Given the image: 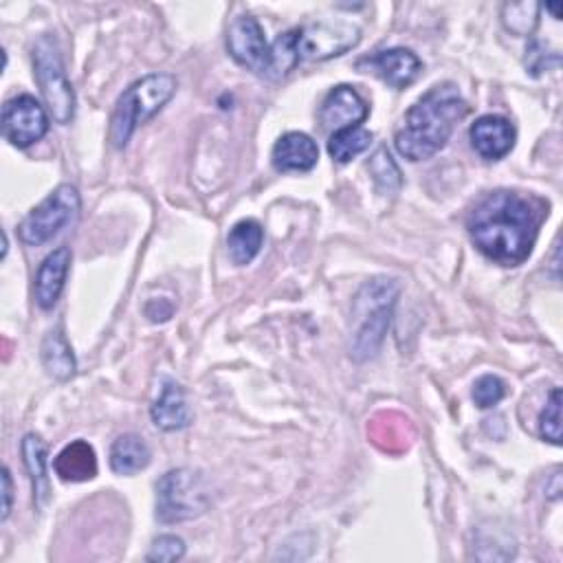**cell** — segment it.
Returning a JSON list of instances; mask_svg holds the SVG:
<instances>
[{
	"mask_svg": "<svg viewBox=\"0 0 563 563\" xmlns=\"http://www.w3.org/2000/svg\"><path fill=\"white\" fill-rule=\"evenodd\" d=\"M543 214L546 206L539 199L497 190L473 208L467 230L473 245L489 260L517 267L530 256Z\"/></svg>",
	"mask_w": 563,
	"mask_h": 563,
	"instance_id": "1",
	"label": "cell"
},
{
	"mask_svg": "<svg viewBox=\"0 0 563 563\" xmlns=\"http://www.w3.org/2000/svg\"><path fill=\"white\" fill-rule=\"evenodd\" d=\"M469 113L460 89L451 82L432 86L403 117L395 143L408 161H425L438 154Z\"/></svg>",
	"mask_w": 563,
	"mask_h": 563,
	"instance_id": "2",
	"label": "cell"
},
{
	"mask_svg": "<svg viewBox=\"0 0 563 563\" xmlns=\"http://www.w3.org/2000/svg\"><path fill=\"white\" fill-rule=\"evenodd\" d=\"M399 295L401 284L392 278H374L359 289L352 304L350 335V356L354 361H367L379 354Z\"/></svg>",
	"mask_w": 563,
	"mask_h": 563,
	"instance_id": "3",
	"label": "cell"
},
{
	"mask_svg": "<svg viewBox=\"0 0 563 563\" xmlns=\"http://www.w3.org/2000/svg\"><path fill=\"white\" fill-rule=\"evenodd\" d=\"M176 78L169 73H150L134 82L117 99L110 119V143L126 148L134 130L150 121L176 93Z\"/></svg>",
	"mask_w": 563,
	"mask_h": 563,
	"instance_id": "4",
	"label": "cell"
},
{
	"mask_svg": "<svg viewBox=\"0 0 563 563\" xmlns=\"http://www.w3.org/2000/svg\"><path fill=\"white\" fill-rule=\"evenodd\" d=\"M210 504V486L199 471L172 469L156 482V519L161 524L197 519Z\"/></svg>",
	"mask_w": 563,
	"mask_h": 563,
	"instance_id": "5",
	"label": "cell"
},
{
	"mask_svg": "<svg viewBox=\"0 0 563 563\" xmlns=\"http://www.w3.org/2000/svg\"><path fill=\"white\" fill-rule=\"evenodd\" d=\"M82 199L71 183L58 185L56 190L34 208L19 225V236L27 247H43L54 241L62 230L73 225L80 216Z\"/></svg>",
	"mask_w": 563,
	"mask_h": 563,
	"instance_id": "6",
	"label": "cell"
},
{
	"mask_svg": "<svg viewBox=\"0 0 563 563\" xmlns=\"http://www.w3.org/2000/svg\"><path fill=\"white\" fill-rule=\"evenodd\" d=\"M34 75L51 117L67 126L75 115V91L67 78L56 38L43 36L34 47Z\"/></svg>",
	"mask_w": 563,
	"mask_h": 563,
	"instance_id": "7",
	"label": "cell"
},
{
	"mask_svg": "<svg viewBox=\"0 0 563 563\" xmlns=\"http://www.w3.org/2000/svg\"><path fill=\"white\" fill-rule=\"evenodd\" d=\"M361 43V30L352 23H310L297 30V47L300 58L310 62H324L337 56H343L345 51L354 49Z\"/></svg>",
	"mask_w": 563,
	"mask_h": 563,
	"instance_id": "8",
	"label": "cell"
},
{
	"mask_svg": "<svg viewBox=\"0 0 563 563\" xmlns=\"http://www.w3.org/2000/svg\"><path fill=\"white\" fill-rule=\"evenodd\" d=\"M227 51L230 56L245 67L247 71L267 78L271 67V45L265 38L260 23L245 14L238 16L227 32Z\"/></svg>",
	"mask_w": 563,
	"mask_h": 563,
	"instance_id": "9",
	"label": "cell"
},
{
	"mask_svg": "<svg viewBox=\"0 0 563 563\" xmlns=\"http://www.w3.org/2000/svg\"><path fill=\"white\" fill-rule=\"evenodd\" d=\"M49 132L45 106L32 95H19L3 108V134L16 148H30Z\"/></svg>",
	"mask_w": 563,
	"mask_h": 563,
	"instance_id": "10",
	"label": "cell"
},
{
	"mask_svg": "<svg viewBox=\"0 0 563 563\" xmlns=\"http://www.w3.org/2000/svg\"><path fill=\"white\" fill-rule=\"evenodd\" d=\"M356 69L363 73L379 75L392 89H408L421 75L423 62L414 51L399 47V49H386L374 56L361 58L356 62Z\"/></svg>",
	"mask_w": 563,
	"mask_h": 563,
	"instance_id": "11",
	"label": "cell"
},
{
	"mask_svg": "<svg viewBox=\"0 0 563 563\" xmlns=\"http://www.w3.org/2000/svg\"><path fill=\"white\" fill-rule=\"evenodd\" d=\"M370 115L367 102L348 84L335 86L321 104L319 124L328 132L361 126Z\"/></svg>",
	"mask_w": 563,
	"mask_h": 563,
	"instance_id": "12",
	"label": "cell"
},
{
	"mask_svg": "<svg viewBox=\"0 0 563 563\" xmlns=\"http://www.w3.org/2000/svg\"><path fill=\"white\" fill-rule=\"evenodd\" d=\"M473 150L486 161H500L515 148V126L500 115H484L476 119L469 130Z\"/></svg>",
	"mask_w": 563,
	"mask_h": 563,
	"instance_id": "13",
	"label": "cell"
},
{
	"mask_svg": "<svg viewBox=\"0 0 563 563\" xmlns=\"http://www.w3.org/2000/svg\"><path fill=\"white\" fill-rule=\"evenodd\" d=\"M69 269H71V249L69 247L56 249L38 267L34 293H36V304L43 310H49L58 304V300L64 291Z\"/></svg>",
	"mask_w": 563,
	"mask_h": 563,
	"instance_id": "14",
	"label": "cell"
},
{
	"mask_svg": "<svg viewBox=\"0 0 563 563\" xmlns=\"http://www.w3.org/2000/svg\"><path fill=\"white\" fill-rule=\"evenodd\" d=\"M271 161L278 172H310L319 161V148L306 132H286L273 145Z\"/></svg>",
	"mask_w": 563,
	"mask_h": 563,
	"instance_id": "15",
	"label": "cell"
},
{
	"mask_svg": "<svg viewBox=\"0 0 563 563\" xmlns=\"http://www.w3.org/2000/svg\"><path fill=\"white\" fill-rule=\"evenodd\" d=\"M152 423L163 432H180L190 427L195 421V414L187 406L185 392L176 382H165L161 388L159 399L154 401L150 410Z\"/></svg>",
	"mask_w": 563,
	"mask_h": 563,
	"instance_id": "16",
	"label": "cell"
},
{
	"mask_svg": "<svg viewBox=\"0 0 563 563\" xmlns=\"http://www.w3.org/2000/svg\"><path fill=\"white\" fill-rule=\"evenodd\" d=\"M367 434L372 443L384 451L399 454L406 451L414 438V427L408 419L395 412H382L379 417H374L372 423L367 425Z\"/></svg>",
	"mask_w": 563,
	"mask_h": 563,
	"instance_id": "17",
	"label": "cell"
},
{
	"mask_svg": "<svg viewBox=\"0 0 563 563\" xmlns=\"http://www.w3.org/2000/svg\"><path fill=\"white\" fill-rule=\"evenodd\" d=\"M54 469L64 482H89L97 476V454L86 441H73L56 456Z\"/></svg>",
	"mask_w": 563,
	"mask_h": 563,
	"instance_id": "18",
	"label": "cell"
},
{
	"mask_svg": "<svg viewBox=\"0 0 563 563\" xmlns=\"http://www.w3.org/2000/svg\"><path fill=\"white\" fill-rule=\"evenodd\" d=\"M40 352H43V365L54 379L69 382L75 377L78 361L62 328H54L47 332Z\"/></svg>",
	"mask_w": 563,
	"mask_h": 563,
	"instance_id": "19",
	"label": "cell"
},
{
	"mask_svg": "<svg viewBox=\"0 0 563 563\" xmlns=\"http://www.w3.org/2000/svg\"><path fill=\"white\" fill-rule=\"evenodd\" d=\"M152 460V451L141 436H119L110 447V469L117 476H134L143 471Z\"/></svg>",
	"mask_w": 563,
	"mask_h": 563,
	"instance_id": "20",
	"label": "cell"
},
{
	"mask_svg": "<svg viewBox=\"0 0 563 563\" xmlns=\"http://www.w3.org/2000/svg\"><path fill=\"white\" fill-rule=\"evenodd\" d=\"M23 460L34 484L36 506L43 511L49 500V476H47V445L38 434H27L23 441Z\"/></svg>",
	"mask_w": 563,
	"mask_h": 563,
	"instance_id": "21",
	"label": "cell"
},
{
	"mask_svg": "<svg viewBox=\"0 0 563 563\" xmlns=\"http://www.w3.org/2000/svg\"><path fill=\"white\" fill-rule=\"evenodd\" d=\"M262 241H265V232L258 221L247 219L236 223L227 236V249H230L232 262L238 267L251 265L262 249Z\"/></svg>",
	"mask_w": 563,
	"mask_h": 563,
	"instance_id": "22",
	"label": "cell"
},
{
	"mask_svg": "<svg viewBox=\"0 0 563 563\" xmlns=\"http://www.w3.org/2000/svg\"><path fill=\"white\" fill-rule=\"evenodd\" d=\"M372 143V132L365 130L363 126L354 128H343L332 132L328 141V152L337 163H350L359 154H363Z\"/></svg>",
	"mask_w": 563,
	"mask_h": 563,
	"instance_id": "23",
	"label": "cell"
},
{
	"mask_svg": "<svg viewBox=\"0 0 563 563\" xmlns=\"http://www.w3.org/2000/svg\"><path fill=\"white\" fill-rule=\"evenodd\" d=\"M300 62L302 58L297 47V30H291L282 34L275 43H271V67L267 80H284Z\"/></svg>",
	"mask_w": 563,
	"mask_h": 563,
	"instance_id": "24",
	"label": "cell"
},
{
	"mask_svg": "<svg viewBox=\"0 0 563 563\" xmlns=\"http://www.w3.org/2000/svg\"><path fill=\"white\" fill-rule=\"evenodd\" d=\"M367 169H370L374 183H377L382 195H395V192L401 190V185H403L401 169H399V165L395 163V159L390 156V152L386 148L377 150V154L370 159Z\"/></svg>",
	"mask_w": 563,
	"mask_h": 563,
	"instance_id": "25",
	"label": "cell"
},
{
	"mask_svg": "<svg viewBox=\"0 0 563 563\" xmlns=\"http://www.w3.org/2000/svg\"><path fill=\"white\" fill-rule=\"evenodd\" d=\"M541 5L537 3H506L502 8V23L515 36H530L537 30Z\"/></svg>",
	"mask_w": 563,
	"mask_h": 563,
	"instance_id": "26",
	"label": "cell"
},
{
	"mask_svg": "<svg viewBox=\"0 0 563 563\" xmlns=\"http://www.w3.org/2000/svg\"><path fill=\"white\" fill-rule=\"evenodd\" d=\"M539 434L550 445H561V390L552 388L539 417Z\"/></svg>",
	"mask_w": 563,
	"mask_h": 563,
	"instance_id": "27",
	"label": "cell"
},
{
	"mask_svg": "<svg viewBox=\"0 0 563 563\" xmlns=\"http://www.w3.org/2000/svg\"><path fill=\"white\" fill-rule=\"evenodd\" d=\"M471 397L480 410H491L506 397V384L495 374H484L473 384Z\"/></svg>",
	"mask_w": 563,
	"mask_h": 563,
	"instance_id": "28",
	"label": "cell"
},
{
	"mask_svg": "<svg viewBox=\"0 0 563 563\" xmlns=\"http://www.w3.org/2000/svg\"><path fill=\"white\" fill-rule=\"evenodd\" d=\"M185 556V541L176 535H161L152 541L148 561H178Z\"/></svg>",
	"mask_w": 563,
	"mask_h": 563,
	"instance_id": "29",
	"label": "cell"
},
{
	"mask_svg": "<svg viewBox=\"0 0 563 563\" xmlns=\"http://www.w3.org/2000/svg\"><path fill=\"white\" fill-rule=\"evenodd\" d=\"M174 313V306L169 300H152L148 306H145V315L152 319V321H167Z\"/></svg>",
	"mask_w": 563,
	"mask_h": 563,
	"instance_id": "30",
	"label": "cell"
},
{
	"mask_svg": "<svg viewBox=\"0 0 563 563\" xmlns=\"http://www.w3.org/2000/svg\"><path fill=\"white\" fill-rule=\"evenodd\" d=\"M12 504H14V482H12L10 469L5 467L3 469V515H0V519H3V521L10 517Z\"/></svg>",
	"mask_w": 563,
	"mask_h": 563,
	"instance_id": "31",
	"label": "cell"
},
{
	"mask_svg": "<svg viewBox=\"0 0 563 563\" xmlns=\"http://www.w3.org/2000/svg\"><path fill=\"white\" fill-rule=\"evenodd\" d=\"M546 10H548V12H552V16H554L556 21L561 19V14H559V5H546Z\"/></svg>",
	"mask_w": 563,
	"mask_h": 563,
	"instance_id": "32",
	"label": "cell"
}]
</instances>
